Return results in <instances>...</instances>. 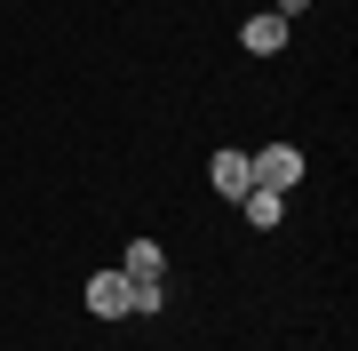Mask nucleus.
<instances>
[{"label": "nucleus", "mask_w": 358, "mask_h": 351, "mask_svg": "<svg viewBox=\"0 0 358 351\" xmlns=\"http://www.w3.org/2000/svg\"><path fill=\"white\" fill-rule=\"evenodd\" d=\"M247 168H255V184H271V192H294V184H303V144H263V152H247Z\"/></svg>", "instance_id": "f257e3e1"}, {"label": "nucleus", "mask_w": 358, "mask_h": 351, "mask_svg": "<svg viewBox=\"0 0 358 351\" xmlns=\"http://www.w3.org/2000/svg\"><path fill=\"white\" fill-rule=\"evenodd\" d=\"M128 312H136L128 272H88V319H128Z\"/></svg>", "instance_id": "f03ea898"}, {"label": "nucleus", "mask_w": 358, "mask_h": 351, "mask_svg": "<svg viewBox=\"0 0 358 351\" xmlns=\"http://www.w3.org/2000/svg\"><path fill=\"white\" fill-rule=\"evenodd\" d=\"M120 272H128V287H167V247L159 240H128Z\"/></svg>", "instance_id": "7ed1b4c3"}, {"label": "nucleus", "mask_w": 358, "mask_h": 351, "mask_svg": "<svg viewBox=\"0 0 358 351\" xmlns=\"http://www.w3.org/2000/svg\"><path fill=\"white\" fill-rule=\"evenodd\" d=\"M239 216H247V232H279V223H287V192H271V184H247Z\"/></svg>", "instance_id": "20e7f679"}, {"label": "nucleus", "mask_w": 358, "mask_h": 351, "mask_svg": "<svg viewBox=\"0 0 358 351\" xmlns=\"http://www.w3.org/2000/svg\"><path fill=\"white\" fill-rule=\"evenodd\" d=\"M207 184H215V200H247V184H255L247 152H215V160H207Z\"/></svg>", "instance_id": "39448f33"}, {"label": "nucleus", "mask_w": 358, "mask_h": 351, "mask_svg": "<svg viewBox=\"0 0 358 351\" xmlns=\"http://www.w3.org/2000/svg\"><path fill=\"white\" fill-rule=\"evenodd\" d=\"M239 48H247V56H279V48H287V16H271V8L247 16V25H239Z\"/></svg>", "instance_id": "423d86ee"}, {"label": "nucleus", "mask_w": 358, "mask_h": 351, "mask_svg": "<svg viewBox=\"0 0 358 351\" xmlns=\"http://www.w3.org/2000/svg\"><path fill=\"white\" fill-rule=\"evenodd\" d=\"M310 8V0H279V8H271V16H287V25H294V16H303Z\"/></svg>", "instance_id": "0eeeda50"}]
</instances>
